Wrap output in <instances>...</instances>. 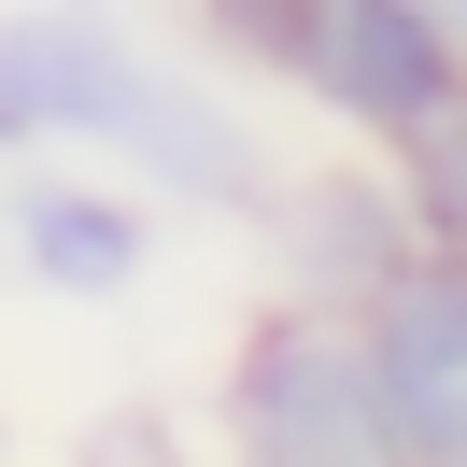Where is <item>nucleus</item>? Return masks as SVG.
Returning a JSON list of instances; mask_svg holds the SVG:
<instances>
[{
  "label": "nucleus",
  "mask_w": 467,
  "mask_h": 467,
  "mask_svg": "<svg viewBox=\"0 0 467 467\" xmlns=\"http://www.w3.org/2000/svg\"><path fill=\"white\" fill-rule=\"evenodd\" d=\"M368 368H382V410H397L410 467H467V255L453 241H410L368 297Z\"/></svg>",
  "instance_id": "nucleus-3"
},
{
  "label": "nucleus",
  "mask_w": 467,
  "mask_h": 467,
  "mask_svg": "<svg viewBox=\"0 0 467 467\" xmlns=\"http://www.w3.org/2000/svg\"><path fill=\"white\" fill-rule=\"evenodd\" d=\"M227 453L241 467H410L382 368H368V326L340 297L255 312V340L227 354Z\"/></svg>",
  "instance_id": "nucleus-2"
},
{
  "label": "nucleus",
  "mask_w": 467,
  "mask_h": 467,
  "mask_svg": "<svg viewBox=\"0 0 467 467\" xmlns=\"http://www.w3.org/2000/svg\"><path fill=\"white\" fill-rule=\"evenodd\" d=\"M15 255H29L43 297H128L142 255H156V227L114 184H29V199H15Z\"/></svg>",
  "instance_id": "nucleus-4"
},
{
  "label": "nucleus",
  "mask_w": 467,
  "mask_h": 467,
  "mask_svg": "<svg viewBox=\"0 0 467 467\" xmlns=\"http://www.w3.org/2000/svg\"><path fill=\"white\" fill-rule=\"evenodd\" d=\"M0 142H86L199 199H255V142L99 15H0Z\"/></svg>",
  "instance_id": "nucleus-1"
},
{
  "label": "nucleus",
  "mask_w": 467,
  "mask_h": 467,
  "mask_svg": "<svg viewBox=\"0 0 467 467\" xmlns=\"http://www.w3.org/2000/svg\"><path fill=\"white\" fill-rule=\"evenodd\" d=\"M425 15H453V29H467V0H425Z\"/></svg>",
  "instance_id": "nucleus-7"
},
{
  "label": "nucleus",
  "mask_w": 467,
  "mask_h": 467,
  "mask_svg": "<svg viewBox=\"0 0 467 467\" xmlns=\"http://www.w3.org/2000/svg\"><path fill=\"white\" fill-rule=\"evenodd\" d=\"M410 241H425V227H410L397 171H382V184H312V213H297V255H312V297H340V312H354V297H368L382 269L410 255Z\"/></svg>",
  "instance_id": "nucleus-5"
},
{
  "label": "nucleus",
  "mask_w": 467,
  "mask_h": 467,
  "mask_svg": "<svg viewBox=\"0 0 467 467\" xmlns=\"http://www.w3.org/2000/svg\"><path fill=\"white\" fill-rule=\"evenodd\" d=\"M382 156H397V199H410V227L467 255V86L439 99V114H410V128H397Z\"/></svg>",
  "instance_id": "nucleus-6"
}]
</instances>
